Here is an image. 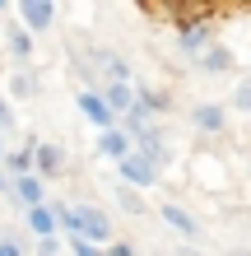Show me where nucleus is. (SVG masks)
<instances>
[{
  "label": "nucleus",
  "instance_id": "obj_7",
  "mask_svg": "<svg viewBox=\"0 0 251 256\" xmlns=\"http://www.w3.org/2000/svg\"><path fill=\"white\" fill-rule=\"evenodd\" d=\"M200 66H205V70H228V66H233V56H228L224 47H210V52H205V61H200Z\"/></svg>",
  "mask_w": 251,
  "mask_h": 256
},
{
  "label": "nucleus",
  "instance_id": "obj_11",
  "mask_svg": "<svg viewBox=\"0 0 251 256\" xmlns=\"http://www.w3.org/2000/svg\"><path fill=\"white\" fill-rule=\"evenodd\" d=\"M28 224H33V228H37L42 238H47V233H51V224H56V219L47 214V210H33V214H28Z\"/></svg>",
  "mask_w": 251,
  "mask_h": 256
},
{
  "label": "nucleus",
  "instance_id": "obj_5",
  "mask_svg": "<svg viewBox=\"0 0 251 256\" xmlns=\"http://www.w3.org/2000/svg\"><path fill=\"white\" fill-rule=\"evenodd\" d=\"M196 126L200 130H224V112L219 108H196Z\"/></svg>",
  "mask_w": 251,
  "mask_h": 256
},
{
  "label": "nucleus",
  "instance_id": "obj_3",
  "mask_svg": "<svg viewBox=\"0 0 251 256\" xmlns=\"http://www.w3.org/2000/svg\"><path fill=\"white\" fill-rule=\"evenodd\" d=\"M51 5H47V0H28V5H23V24H33V28H47L51 24Z\"/></svg>",
  "mask_w": 251,
  "mask_h": 256
},
{
  "label": "nucleus",
  "instance_id": "obj_8",
  "mask_svg": "<svg viewBox=\"0 0 251 256\" xmlns=\"http://www.w3.org/2000/svg\"><path fill=\"white\" fill-rule=\"evenodd\" d=\"M102 154H116V158H121L126 154V135L121 130H102Z\"/></svg>",
  "mask_w": 251,
  "mask_h": 256
},
{
  "label": "nucleus",
  "instance_id": "obj_4",
  "mask_svg": "<svg viewBox=\"0 0 251 256\" xmlns=\"http://www.w3.org/2000/svg\"><path fill=\"white\" fill-rule=\"evenodd\" d=\"M102 98H107V102H102L107 112H126V108H130V88H126V84H112Z\"/></svg>",
  "mask_w": 251,
  "mask_h": 256
},
{
  "label": "nucleus",
  "instance_id": "obj_9",
  "mask_svg": "<svg viewBox=\"0 0 251 256\" xmlns=\"http://www.w3.org/2000/svg\"><path fill=\"white\" fill-rule=\"evenodd\" d=\"M163 219L172 224V228H182V233L196 228V224H191V214H186V210H177V205H168V210H163Z\"/></svg>",
  "mask_w": 251,
  "mask_h": 256
},
{
  "label": "nucleus",
  "instance_id": "obj_15",
  "mask_svg": "<svg viewBox=\"0 0 251 256\" xmlns=\"http://www.w3.org/2000/svg\"><path fill=\"white\" fill-rule=\"evenodd\" d=\"M9 47L19 52V56H28V38H23V33H14V38H9Z\"/></svg>",
  "mask_w": 251,
  "mask_h": 256
},
{
  "label": "nucleus",
  "instance_id": "obj_10",
  "mask_svg": "<svg viewBox=\"0 0 251 256\" xmlns=\"http://www.w3.org/2000/svg\"><path fill=\"white\" fill-rule=\"evenodd\" d=\"M37 168H42V172H56V168H61V154H56L51 144H47V149H37Z\"/></svg>",
  "mask_w": 251,
  "mask_h": 256
},
{
  "label": "nucleus",
  "instance_id": "obj_16",
  "mask_svg": "<svg viewBox=\"0 0 251 256\" xmlns=\"http://www.w3.org/2000/svg\"><path fill=\"white\" fill-rule=\"evenodd\" d=\"M233 102H238V108H251V84H242V88H238V98H233Z\"/></svg>",
  "mask_w": 251,
  "mask_h": 256
},
{
  "label": "nucleus",
  "instance_id": "obj_18",
  "mask_svg": "<svg viewBox=\"0 0 251 256\" xmlns=\"http://www.w3.org/2000/svg\"><path fill=\"white\" fill-rule=\"evenodd\" d=\"M0 186H5V177H0Z\"/></svg>",
  "mask_w": 251,
  "mask_h": 256
},
{
  "label": "nucleus",
  "instance_id": "obj_14",
  "mask_svg": "<svg viewBox=\"0 0 251 256\" xmlns=\"http://www.w3.org/2000/svg\"><path fill=\"white\" fill-rule=\"evenodd\" d=\"M70 247H75V256H98V247H88V242H84V238H79V233H75V238H70Z\"/></svg>",
  "mask_w": 251,
  "mask_h": 256
},
{
  "label": "nucleus",
  "instance_id": "obj_6",
  "mask_svg": "<svg viewBox=\"0 0 251 256\" xmlns=\"http://www.w3.org/2000/svg\"><path fill=\"white\" fill-rule=\"evenodd\" d=\"M84 112H88V116H93V122H98V126H107V122H112V112H107V108H102V98H93V94H84Z\"/></svg>",
  "mask_w": 251,
  "mask_h": 256
},
{
  "label": "nucleus",
  "instance_id": "obj_13",
  "mask_svg": "<svg viewBox=\"0 0 251 256\" xmlns=\"http://www.w3.org/2000/svg\"><path fill=\"white\" fill-rule=\"evenodd\" d=\"M121 205L130 210V214H140V210H144V200H140V196H135V191H121Z\"/></svg>",
  "mask_w": 251,
  "mask_h": 256
},
{
  "label": "nucleus",
  "instance_id": "obj_12",
  "mask_svg": "<svg viewBox=\"0 0 251 256\" xmlns=\"http://www.w3.org/2000/svg\"><path fill=\"white\" fill-rule=\"evenodd\" d=\"M19 196H23V200H28V205H33V200H37V196H42V186L33 182V177H19Z\"/></svg>",
  "mask_w": 251,
  "mask_h": 256
},
{
  "label": "nucleus",
  "instance_id": "obj_2",
  "mask_svg": "<svg viewBox=\"0 0 251 256\" xmlns=\"http://www.w3.org/2000/svg\"><path fill=\"white\" fill-rule=\"evenodd\" d=\"M75 228H84L88 238H107V219L98 210H75Z\"/></svg>",
  "mask_w": 251,
  "mask_h": 256
},
{
  "label": "nucleus",
  "instance_id": "obj_1",
  "mask_svg": "<svg viewBox=\"0 0 251 256\" xmlns=\"http://www.w3.org/2000/svg\"><path fill=\"white\" fill-rule=\"evenodd\" d=\"M121 177H126L130 186H149L158 172H154V163L144 158V154H121Z\"/></svg>",
  "mask_w": 251,
  "mask_h": 256
},
{
  "label": "nucleus",
  "instance_id": "obj_17",
  "mask_svg": "<svg viewBox=\"0 0 251 256\" xmlns=\"http://www.w3.org/2000/svg\"><path fill=\"white\" fill-rule=\"evenodd\" d=\"M0 256H19V247H14V242H0Z\"/></svg>",
  "mask_w": 251,
  "mask_h": 256
}]
</instances>
